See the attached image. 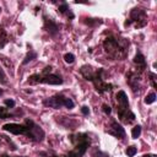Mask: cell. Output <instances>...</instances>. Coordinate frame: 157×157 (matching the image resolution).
Listing matches in <instances>:
<instances>
[{
    "label": "cell",
    "mask_w": 157,
    "mask_h": 157,
    "mask_svg": "<svg viewBox=\"0 0 157 157\" xmlns=\"http://www.w3.org/2000/svg\"><path fill=\"white\" fill-rule=\"evenodd\" d=\"M136 147L135 146H129L128 148H126V151H125V153H126V156L128 157H134L135 156V153H136Z\"/></svg>",
    "instance_id": "21"
},
{
    "label": "cell",
    "mask_w": 157,
    "mask_h": 157,
    "mask_svg": "<svg viewBox=\"0 0 157 157\" xmlns=\"http://www.w3.org/2000/svg\"><path fill=\"white\" fill-rule=\"evenodd\" d=\"M140 134H141V126H140V125L134 126L132 130H131V136H132V139H137V137L140 136Z\"/></svg>",
    "instance_id": "16"
},
{
    "label": "cell",
    "mask_w": 157,
    "mask_h": 157,
    "mask_svg": "<svg viewBox=\"0 0 157 157\" xmlns=\"http://www.w3.org/2000/svg\"><path fill=\"white\" fill-rule=\"evenodd\" d=\"M2 92H4V91H2L1 88H0V94H2Z\"/></svg>",
    "instance_id": "29"
},
{
    "label": "cell",
    "mask_w": 157,
    "mask_h": 157,
    "mask_svg": "<svg viewBox=\"0 0 157 157\" xmlns=\"http://www.w3.org/2000/svg\"><path fill=\"white\" fill-rule=\"evenodd\" d=\"M2 130L9 131L13 135H26L28 139L33 141H42L44 137V131L32 120L26 119L25 124L17 123H7L2 125Z\"/></svg>",
    "instance_id": "1"
},
{
    "label": "cell",
    "mask_w": 157,
    "mask_h": 157,
    "mask_svg": "<svg viewBox=\"0 0 157 157\" xmlns=\"http://www.w3.org/2000/svg\"><path fill=\"white\" fill-rule=\"evenodd\" d=\"M103 48L105 53L115 60H123L128 55V48H129V40L125 38H117V37H108L103 42Z\"/></svg>",
    "instance_id": "2"
},
{
    "label": "cell",
    "mask_w": 157,
    "mask_h": 157,
    "mask_svg": "<svg viewBox=\"0 0 157 157\" xmlns=\"http://www.w3.org/2000/svg\"><path fill=\"white\" fill-rule=\"evenodd\" d=\"M64 60H65V63H67V64H72V63L75 61V55L71 54V53H66V54L64 55Z\"/></svg>",
    "instance_id": "20"
},
{
    "label": "cell",
    "mask_w": 157,
    "mask_h": 157,
    "mask_svg": "<svg viewBox=\"0 0 157 157\" xmlns=\"http://www.w3.org/2000/svg\"><path fill=\"white\" fill-rule=\"evenodd\" d=\"M12 115L7 112V108H4V107H0V119H7V118H11Z\"/></svg>",
    "instance_id": "17"
},
{
    "label": "cell",
    "mask_w": 157,
    "mask_h": 157,
    "mask_svg": "<svg viewBox=\"0 0 157 157\" xmlns=\"http://www.w3.org/2000/svg\"><path fill=\"white\" fill-rule=\"evenodd\" d=\"M59 12H60V13H65L69 18H74V13L71 12V10L69 9V5H67L66 2H64V4H61V5L59 6Z\"/></svg>",
    "instance_id": "14"
},
{
    "label": "cell",
    "mask_w": 157,
    "mask_h": 157,
    "mask_svg": "<svg viewBox=\"0 0 157 157\" xmlns=\"http://www.w3.org/2000/svg\"><path fill=\"white\" fill-rule=\"evenodd\" d=\"M43 104L47 105V107H50V108H54V109H59L60 107H66L67 109H72L75 103L71 98L69 97H65L63 94H55L53 97H49V98H45L43 101Z\"/></svg>",
    "instance_id": "6"
},
{
    "label": "cell",
    "mask_w": 157,
    "mask_h": 157,
    "mask_svg": "<svg viewBox=\"0 0 157 157\" xmlns=\"http://www.w3.org/2000/svg\"><path fill=\"white\" fill-rule=\"evenodd\" d=\"M1 157H11V156H9V155H2Z\"/></svg>",
    "instance_id": "28"
},
{
    "label": "cell",
    "mask_w": 157,
    "mask_h": 157,
    "mask_svg": "<svg viewBox=\"0 0 157 157\" xmlns=\"http://www.w3.org/2000/svg\"><path fill=\"white\" fill-rule=\"evenodd\" d=\"M52 71V66H47L40 74L31 75L27 80V83L34 85V83H47V85H61L64 81L59 75L49 74Z\"/></svg>",
    "instance_id": "5"
},
{
    "label": "cell",
    "mask_w": 157,
    "mask_h": 157,
    "mask_svg": "<svg viewBox=\"0 0 157 157\" xmlns=\"http://www.w3.org/2000/svg\"><path fill=\"white\" fill-rule=\"evenodd\" d=\"M135 23V27L136 28H141L144 26H146L147 23V15H146V11L144 9H132L130 11V18L124 23V26H130L131 23Z\"/></svg>",
    "instance_id": "7"
},
{
    "label": "cell",
    "mask_w": 157,
    "mask_h": 157,
    "mask_svg": "<svg viewBox=\"0 0 157 157\" xmlns=\"http://www.w3.org/2000/svg\"><path fill=\"white\" fill-rule=\"evenodd\" d=\"M134 63L137 65V69H140V72H142L146 69V60L141 53H136V55L134 58Z\"/></svg>",
    "instance_id": "12"
},
{
    "label": "cell",
    "mask_w": 157,
    "mask_h": 157,
    "mask_svg": "<svg viewBox=\"0 0 157 157\" xmlns=\"http://www.w3.org/2000/svg\"><path fill=\"white\" fill-rule=\"evenodd\" d=\"M50 157H58V156H50Z\"/></svg>",
    "instance_id": "30"
},
{
    "label": "cell",
    "mask_w": 157,
    "mask_h": 157,
    "mask_svg": "<svg viewBox=\"0 0 157 157\" xmlns=\"http://www.w3.org/2000/svg\"><path fill=\"white\" fill-rule=\"evenodd\" d=\"M0 82H1V83H6V82H7L6 74L4 72V70H2V67H1V66H0Z\"/></svg>",
    "instance_id": "23"
},
{
    "label": "cell",
    "mask_w": 157,
    "mask_h": 157,
    "mask_svg": "<svg viewBox=\"0 0 157 157\" xmlns=\"http://www.w3.org/2000/svg\"><path fill=\"white\" fill-rule=\"evenodd\" d=\"M107 132L110 134V135H113V136L117 137V139H120V140H124V139H125V130H124V128H123L120 124H118L117 121H112V123H110V126H109V129L107 130Z\"/></svg>",
    "instance_id": "9"
},
{
    "label": "cell",
    "mask_w": 157,
    "mask_h": 157,
    "mask_svg": "<svg viewBox=\"0 0 157 157\" xmlns=\"http://www.w3.org/2000/svg\"><path fill=\"white\" fill-rule=\"evenodd\" d=\"M80 72L87 81H91L93 83V86L98 93H104V92H108L113 88L112 83H108L103 80V77H102L103 69H101V67L94 70L90 65H83V66H81Z\"/></svg>",
    "instance_id": "3"
},
{
    "label": "cell",
    "mask_w": 157,
    "mask_h": 157,
    "mask_svg": "<svg viewBox=\"0 0 157 157\" xmlns=\"http://www.w3.org/2000/svg\"><path fill=\"white\" fill-rule=\"evenodd\" d=\"M117 101H118V107H121V108L129 107V101H128L126 93L124 91H119L117 93Z\"/></svg>",
    "instance_id": "11"
},
{
    "label": "cell",
    "mask_w": 157,
    "mask_h": 157,
    "mask_svg": "<svg viewBox=\"0 0 157 157\" xmlns=\"http://www.w3.org/2000/svg\"><path fill=\"white\" fill-rule=\"evenodd\" d=\"M37 58V53L36 52H29V53H27V55H26V58H25V60L22 61V64L23 65H26V64H28L31 60H33V59H36Z\"/></svg>",
    "instance_id": "15"
},
{
    "label": "cell",
    "mask_w": 157,
    "mask_h": 157,
    "mask_svg": "<svg viewBox=\"0 0 157 157\" xmlns=\"http://www.w3.org/2000/svg\"><path fill=\"white\" fill-rule=\"evenodd\" d=\"M70 140L74 144V148L71 151H69L67 157H82L86 153V151L88 150L90 144H91L88 135L85 132H78V134L71 135Z\"/></svg>",
    "instance_id": "4"
},
{
    "label": "cell",
    "mask_w": 157,
    "mask_h": 157,
    "mask_svg": "<svg viewBox=\"0 0 157 157\" xmlns=\"http://www.w3.org/2000/svg\"><path fill=\"white\" fill-rule=\"evenodd\" d=\"M145 103L146 104H151V103H153L155 101H156V94L153 93V92H151V93H148L146 97H145Z\"/></svg>",
    "instance_id": "18"
},
{
    "label": "cell",
    "mask_w": 157,
    "mask_h": 157,
    "mask_svg": "<svg viewBox=\"0 0 157 157\" xmlns=\"http://www.w3.org/2000/svg\"><path fill=\"white\" fill-rule=\"evenodd\" d=\"M148 76H150V81H151V85L153 88H157V83H156V74L153 72H148Z\"/></svg>",
    "instance_id": "22"
},
{
    "label": "cell",
    "mask_w": 157,
    "mask_h": 157,
    "mask_svg": "<svg viewBox=\"0 0 157 157\" xmlns=\"http://www.w3.org/2000/svg\"><path fill=\"white\" fill-rule=\"evenodd\" d=\"M7 43H9V34L2 27H0V49H2Z\"/></svg>",
    "instance_id": "13"
},
{
    "label": "cell",
    "mask_w": 157,
    "mask_h": 157,
    "mask_svg": "<svg viewBox=\"0 0 157 157\" xmlns=\"http://www.w3.org/2000/svg\"><path fill=\"white\" fill-rule=\"evenodd\" d=\"M118 117L124 124H130L135 120V114L129 109V107L128 108L118 107Z\"/></svg>",
    "instance_id": "8"
},
{
    "label": "cell",
    "mask_w": 157,
    "mask_h": 157,
    "mask_svg": "<svg viewBox=\"0 0 157 157\" xmlns=\"http://www.w3.org/2000/svg\"><path fill=\"white\" fill-rule=\"evenodd\" d=\"M92 156H93V157H109L105 152H102V151L98 150V148H93V151H92Z\"/></svg>",
    "instance_id": "19"
},
{
    "label": "cell",
    "mask_w": 157,
    "mask_h": 157,
    "mask_svg": "<svg viewBox=\"0 0 157 157\" xmlns=\"http://www.w3.org/2000/svg\"><path fill=\"white\" fill-rule=\"evenodd\" d=\"M5 105L7 107V108H13L15 107V101L13 99H5Z\"/></svg>",
    "instance_id": "24"
},
{
    "label": "cell",
    "mask_w": 157,
    "mask_h": 157,
    "mask_svg": "<svg viewBox=\"0 0 157 157\" xmlns=\"http://www.w3.org/2000/svg\"><path fill=\"white\" fill-rule=\"evenodd\" d=\"M102 109H103V112H104L105 114H110V113H112V108H110L108 104H103V105H102Z\"/></svg>",
    "instance_id": "25"
},
{
    "label": "cell",
    "mask_w": 157,
    "mask_h": 157,
    "mask_svg": "<svg viewBox=\"0 0 157 157\" xmlns=\"http://www.w3.org/2000/svg\"><path fill=\"white\" fill-rule=\"evenodd\" d=\"M44 18V29L50 34V36H55L59 32V26L56 22H54L52 18H48L47 16L43 17Z\"/></svg>",
    "instance_id": "10"
},
{
    "label": "cell",
    "mask_w": 157,
    "mask_h": 157,
    "mask_svg": "<svg viewBox=\"0 0 157 157\" xmlns=\"http://www.w3.org/2000/svg\"><path fill=\"white\" fill-rule=\"evenodd\" d=\"M81 112H82V114H83V115H88V114H90V109H88V107H87V105L81 107Z\"/></svg>",
    "instance_id": "26"
},
{
    "label": "cell",
    "mask_w": 157,
    "mask_h": 157,
    "mask_svg": "<svg viewBox=\"0 0 157 157\" xmlns=\"http://www.w3.org/2000/svg\"><path fill=\"white\" fill-rule=\"evenodd\" d=\"M0 10H1V9H0Z\"/></svg>",
    "instance_id": "31"
},
{
    "label": "cell",
    "mask_w": 157,
    "mask_h": 157,
    "mask_svg": "<svg viewBox=\"0 0 157 157\" xmlns=\"http://www.w3.org/2000/svg\"><path fill=\"white\" fill-rule=\"evenodd\" d=\"M142 157H157V155H155V153H146Z\"/></svg>",
    "instance_id": "27"
}]
</instances>
